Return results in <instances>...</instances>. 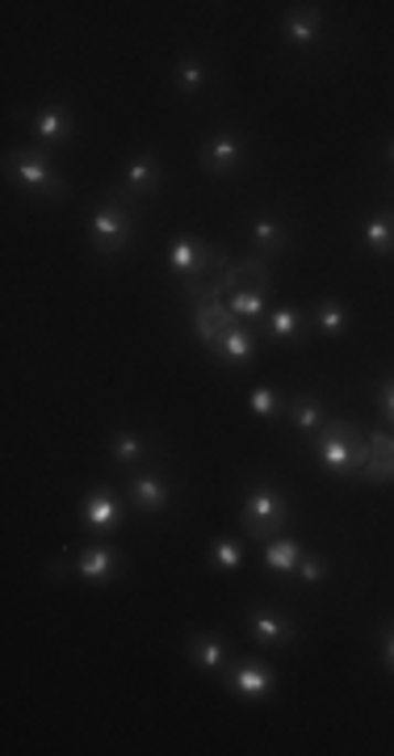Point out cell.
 <instances>
[{"label":"cell","instance_id":"6da1fadb","mask_svg":"<svg viewBox=\"0 0 394 756\" xmlns=\"http://www.w3.org/2000/svg\"><path fill=\"white\" fill-rule=\"evenodd\" d=\"M311 454L328 475H336V480H353V475H361L365 459H370V438H361V429H353L349 420L328 417V424H323L319 438H315Z\"/></svg>","mask_w":394,"mask_h":756},{"label":"cell","instance_id":"7a4b0ae2","mask_svg":"<svg viewBox=\"0 0 394 756\" xmlns=\"http://www.w3.org/2000/svg\"><path fill=\"white\" fill-rule=\"evenodd\" d=\"M290 517H294L290 501H286L269 480L252 483L248 496H244V513H239L248 538H256V543H273V538H281V529L290 525Z\"/></svg>","mask_w":394,"mask_h":756},{"label":"cell","instance_id":"3957f363","mask_svg":"<svg viewBox=\"0 0 394 756\" xmlns=\"http://www.w3.org/2000/svg\"><path fill=\"white\" fill-rule=\"evenodd\" d=\"M231 261L223 252L206 244V240H193V235H177L172 244H168V273L189 291H198V286H206L202 277H219V273L227 270Z\"/></svg>","mask_w":394,"mask_h":756},{"label":"cell","instance_id":"277c9868","mask_svg":"<svg viewBox=\"0 0 394 756\" xmlns=\"http://www.w3.org/2000/svg\"><path fill=\"white\" fill-rule=\"evenodd\" d=\"M88 240H93V252H102V256H118V252H126L135 244V214H130V207L123 202L118 189L105 198L102 207L93 210V219H88Z\"/></svg>","mask_w":394,"mask_h":756},{"label":"cell","instance_id":"5b68a950","mask_svg":"<svg viewBox=\"0 0 394 756\" xmlns=\"http://www.w3.org/2000/svg\"><path fill=\"white\" fill-rule=\"evenodd\" d=\"M4 172L25 186L30 193H39V198H51V202H63L67 198V181L60 177V168L46 160V151L42 147H18V151H9L4 156Z\"/></svg>","mask_w":394,"mask_h":756},{"label":"cell","instance_id":"8992f818","mask_svg":"<svg viewBox=\"0 0 394 756\" xmlns=\"http://www.w3.org/2000/svg\"><path fill=\"white\" fill-rule=\"evenodd\" d=\"M244 160H248V151H244V139L235 130H214L202 144V168L210 177H235Z\"/></svg>","mask_w":394,"mask_h":756},{"label":"cell","instance_id":"52a82bcc","mask_svg":"<svg viewBox=\"0 0 394 756\" xmlns=\"http://www.w3.org/2000/svg\"><path fill=\"white\" fill-rule=\"evenodd\" d=\"M223 681H227L231 693H239V697H269L277 690V676H273L269 664H260V660H235L223 669Z\"/></svg>","mask_w":394,"mask_h":756},{"label":"cell","instance_id":"ba28073f","mask_svg":"<svg viewBox=\"0 0 394 756\" xmlns=\"http://www.w3.org/2000/svg\"><path fill=\"white\" fill-rule=\"evenodd\" d=\"M256 349H260V333L252 324H244V319H235L227 333H219V340L210 345L214 361H223V366H248Z\"/></svg>","mask_w":394,"mask_h":756},{"label":"cell","instance_id":"9c48e42d","mask_svg":"<svg viewBox=\"0 0 394 756\" xmlns=\"http://www.w3.org/2000/svg\"><path fill=\"white\" fill-rule=\"evenodd\" d=\"M30 130H34V139H39L42 147H67L72 144V135H76L72 109L63 102L39 105V109L30 114Z\"/></svg>","mask_w":394,"mask_h":756},{"label":"cell","instance_id":"30bf717a","mask_svg":"<svg viewBox=\"0 0 394 756\" xmlns=\"http://www.w3.org/2000/svg\"><path fill=\"white\" fill-rule=\"evenodd\" d=\"M244 622H248V634L260 643V648H286L294 634H298V627H294L290 618H281V613L269 606H248Z\"/></svg>","mask_w":394,"mask_h":756},{"label":"cell","instance_id":"8fae6325","mask_svg":"<svg viewBox=\"0 0 394 756\" xmlns=\"http://www.w3.org/2000/svg\"><path fill=\"white\" fill-rule=\"evenodd\" d=\"M123 501L109 492V487H93L88 496L81 501V522L84 529H93V534H109V529H118L123 525Z\"/></svg>","mask_w":394,"mask_h":756},{"label":"cell","instance_id":"7c38bea8","mask_svg":"<svg viewBox=\"0 0 394 756\" xmlns=\"http://www.w3.org/2000/svg\"><path fill=\"white\" fill-rule=\"evenodd\" d=\"M160 186H164V165L151 151H139V156L126 160L118 193H126V198H147V193H156Z\"/></svg>","mask_w":394,"mask_h":756},{"label":"cell","instance_id":"4fadbf2b","mask_svg":"<svg viewBox=\"0 0 394 756\" xmlns=\"http://www.w3.org/2000/svg\"><path fill=\"white\" fill-rule=\"evenodd\" d=\"M118 567H123V555L114 550V543H93L76 555V576L88 585H109L118 576Z\"/></svg>","mask_w":394,"mask_h":756},{"label":"cell","instance_id":"5bb4252c","mask_svg":"<svg viewBox=\"0 0 394 756\" xmlns=\"http://www.w3.org/2000/svg\"><path fill=\"white\" fill-rule=\"evenodd\" d=\"M130 504L143 513V517H156L172 504V483L160 475V471H143L130 480Z\"/></svg>","mask_w":394,"mask_h":756},{"label":"cell","instance_id":"9a60e30c","mask_svg":"<svg viewBox=\"0 0 394 756\" xmlns=\"http://www.w3.org/2000/svg\"><path fill=\"white\" fill-rule=\"evenodd\" d=\"M235 324V312L227 307V298H198L193 303V336L202 345H214L219 333H227Z\"/></svg>","mask_w":394,"mask_h":756},{"label":"cell","instance_id":"2e32d148","mask_svg":"<svg viewBox=\"0 0 394 756\" xmlns=\"http://www.w3.org/2000/svg\"><path fill=\"white\" fill-rule=\"evenodd\" d=\"M281 34H286V42H290L294 51H311L315 42H319V34H323V13L315 4H298V9H290L281 18Z\"/></svg>","mask_w":394,"mask_h":756},{"label":"cell","instance_id":"e0dca14e","mask_svg":"<svg viewBox=\"0 0 394 756\" xmlns=\"http://www.w3.org/2000/svg\"><path fill=\"white\" fill-rule=\"evenodd\" d=\"M307 324H311V315L298 312V307H273V312L265 315V333H269V340H277V345H302Z\"/></svg>","mask_w":394,"mask_h":756},{"label":"cell","instance_id":"ac0fdd59","mask_svg":"<svg viewBox=\"0 0 394 756\" xmlns=\"http://www.w3.org/2000/svg\"><path fill=\"white\" fill-rule=\"evenodd\" d=\"M361 475L370 483H394V433L386 429L370 433V459L361 466Z\"/></svg>","mask_w":394,"mask_h":756},{"label":"cell","instance_id":"d6986e66","mask_svg":"<svg viewBox=\"0 0 394 756\" xmlns=\"http://www.w3.org/2000/svg\"><path fill=\"white\" fill-rule=\"evenodd\" d=\"M189 660L198 664L202 672H223L227 669V643L219 634H189Z\"/></svg>","mask_w":394,"mask_h":756},{"label":"cell","instance_id":"ffe728a7","mask_svg":"<svg viewBox=\"0 0 394 756\" xmlns=\"http://www.w3.org/2000/svg\"><path fill=\"white\" fill-rule=\"evenodd\" d=\"M286 417H290V424L302 438H319V429L328 424V412H323V403L315 396H294L286 403Z\"/></svg>","mask_w":394,"mask_h":756},{"label":"cell","instance_id":"44dd1931","mask_svg":"<svg viewBox=\"0 0 394 756\" xmlns=\"http://www.w3.org/2000/svg\"><path fill=\"white\" fill-rule=\"evenodd\" d=\"M361 244L374 256H394V210H374L361 228Z\"/></svg>","mask_w":394,"mask_h":756},{"label":"cell","instance_id":"7402d4cb","mask_svg":"<svg viewBox=\"0 0 394 756\" xmlns=\"http://www.w3.org/2000/svg\"><path fill=\"white\" fill-rule=\"evenodd\" d=\"M302 543H294V538H273L269 546H265V567H269L273 576H294L298 571V564H302Z\"/></svg>","mask_w":394,"mask_h":756},{"label":"cell","instance_id":"603a6c76","mask_svg":"<svg viewBox=\"0 0 394 756\" xmlns=\"http://www.w3.org/2000/svg\"><path fill=\"white\" fill-rule=\"evenodd\" d=\"M227 307L235 312V319H244V324H252V319H260V315H269V291H256V286H239L235 294H227Z\"/></svg>","mask_w":394,"mask_h":756},{"label":"cell","instance_id":"cb8c5ba5","mask_svg":"<svg viewBox=\"0 0 394 756\" xmlns=\"http://www.w3.org/2000/svg\"><path fill=\"white\" fill-rule=\"evenodd\" d=\"M311 328L323 336H344V328H349V307L340 298H323L311 312Z\"/></svg>","mask_w":394,"mask_h":756},{"label":"cell","instance_id":"d4e9b609","mask_svg":"<svg viewBox=\"0 0 394 756\" xmlns=\"http://www.w3.org/2000/svg\"><path fill=\"white\" fill-rule=\"evenodd\" d=\"M252 240H256L260 256H277V252H286V244H290V228L277 223V219H256L252 223Z\"/></svg>","mask_w":394,"mask_h":756},{"label":"cell","instance_id":"484cf974","mask_svg":"<svg viewBox=\"0 0 394 756\" xmlns=\"http://www.w3.org/2000/svg\"><path fill=\"white\" fill-rule=\"evenodd\" d=\"M206 81H210V72H206V63L202 60L177 63V88H181V93L193 97V93H202V88H206Z\"/></svg>","mask_w":394,"mask_h":756},{"label":"cell","instance_id":"4316f807","mask_svg":"<svg viewBox=\"0 0 394 756\" xmlns=\"http://www.w3.org/2000/svg\"><path fill=\"white\" fill-rule=\"evenodd\" d=\"M109 454H114V462L130 466V462H139L147 454V441L139 438V433H114V441H109Z\"/></svg>","mask_w":394,"mask_h":756},{"label":"cell","instance_id":"83f0119b","mask_svg":"<svg viewBox=\"0 0 394 756\" xmlns=\"http://www.w3.org/2000/svg\"><path fill=\"white\" fill-rule=\"evenodd\" d=\"M210 564L219 567V571H235V567L244 564V546L235 543V538H214L210 543Z\"/></svg>","mask_w":394,"mask_h":756},{"label":"cell","instance_id":"f1b7e54d","mask_svg":"<svg viewBox=\"0 0 394 756\" xmlns=\"http://www.w3.org/2000/svg\"><path fill=\"white\" fill-rule=\"evenodd\" d=\"M248 403H252V412H256L260 420H273V417H281V412H286V399L277 396L273 387H252Z\"/></svg>","mask_w":394,"mask_h":756},{"label":"cell","instance_id":"f546056e","mask_svg":"<svg viewBox=\"0 0 394 756\" xmlns=\"http://www.w3.org/2000/svg\"><path fill=\"white\" fill-rule=\"evenodd\" d=\"M328 571H332V564H328L323 555H302V564H298V585H307V588L323 585Z\"/></svg>","mask_w":394,"mask_h":756},{"label":"cell","instance_id":"4dcf8cb0","mask_svg":"<svg viewBox=\"0 0 394 756\" xmlns=\"http://www.w3.org/2000/svg\"><path fill=\"white\" fill-rule=\"evenodd\" d=\"M377 408H382V417H386V420L394 424V375L386 378L382 387H377Z\"/></svg>","mask_w":394,"mask_h":756},{"label":"cell","instance_id":"1f68e13d","mask_svg":"<svg viewBox=\"0 0 394 756\" xmlns=\"http://www.w3.org/2000/svg\"><path fill=\"white\" fill-rule=\"evenodd\" d=\"M377 643H382V664L394 672V622L382 627V639H377Z\"/></svg>","mask_w":394,"mask_h":756},{"label":"cell","instance_id":"d6a6232c","mask_svg":"<svg viewBox=\"0 0 394 756\" xmlns=\"http://www.w3.org/2000/svg\"><path fill=\"white\" fill-rule=\"evenodd\" d=\"M382 156H386V165L394 168V139H386V147H382Z\"/></svg>","mask_w":394,"mask_h":756}]
</instances>
